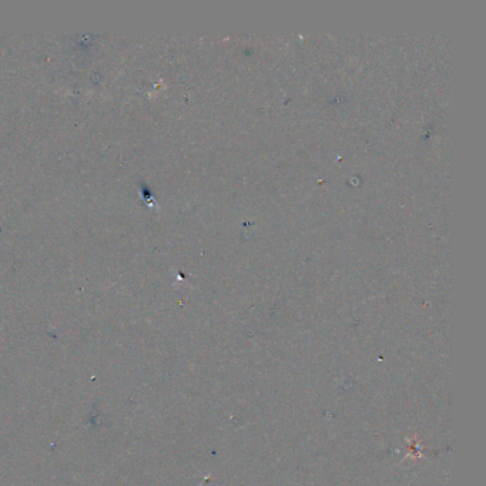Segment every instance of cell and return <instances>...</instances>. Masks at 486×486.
I'll return each mask as SVG.
<instances>
[]
</instances>
